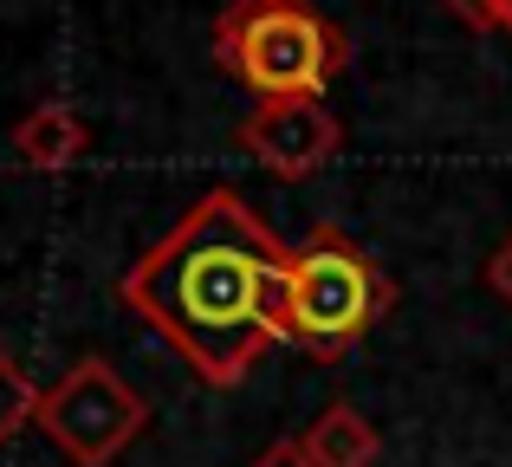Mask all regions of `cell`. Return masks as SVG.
I'll use <instances>...</instances> for the list:
<instances>
[{
	"label": "cell",
	"mask_w": 512,
	"mask_h": 467,
	"mask_svg": "<svg viewBox=\"0 0 512 467\" xmlns=\"http://www.w3.org/2000/svg\"><path fill=\"white\" fill-rule=\"evenodd\" d=\"M286 240L240 189H208L124 273L117 299L195 370L208 390H234L279 344Z\"/></svg>",
	"instance_id": "obj_1"
},
{
	"label": "cell",
	"mask_w": 512,
	"mask_h": 467,
	"mask_svg": "<svg viewBox=\"0 0 512 467\" xmlns=\"http://www.w3.org/2000/svg\"><path fill=\"white\" fill-rule=\"evenodd\" d=\"M396 305V286L376 266V253L338 221H318L299 247L286 253L279 279V344L305 351L312 364L350 357Z\"/></svg>",
	"instance_id": "obj_2"
},
{
	"label": "cell",
	"mask_w": 512,
	"mask_h": 467,
	"mask_svg": "<svg viewBox=\"0 0 512 467\" xmlns=\"http://www.w3.org/2000/svg\"><path fill=\"white\" fill-rule=\"evenodd\" d=\"M208 52L260 104L325 98L350 72V33L312 0H227Z\"/></svg>",
	"instance_id": "obj_3"
},
{
	"label": "cell",
	"mask_w": 512,
	"mask_h": 467,
	"mask_svg": "<svg viewBox=\"0 0 512 467\" xmlns=\"http://www.w3.org/2000/svg\"><path fill=\"white\" fill-rule=\"evenodd\" d=\"M33 429L72 467H111L143 429H150V403H143L104 357H78L59 383H46Z\"/></svg>",
	"instance_id": "obj_4"
},
{
	"label": "cell",
	"mask_w": 512,
	"mask_h": 467,
	"mask_svg": "<svg viewBox=\"0 0 512 467\" xmlns=\"http://www.w3.org/2000/svg\"><path fill=\"white\" fill-rule=\"evenodd\" d=\"M234 143L279 182H305L325 163L344 156V124L325 98H286V104H253L240 117Z\"/></svg>",
	"instance_id": "obj_5"
},
{
	"label": "cell",
	"mask_w": 512,
	"mask_h": 467,
	"mask_svg": "<svg viewBox=\"0 0 512 467\" xmlns=\"http://www.w3.org/2000/svg\"><path fill=\"white\" fill-rule=\"evenodd\" d=\"M91 150V124L78 104L65 98H46L33 104V111L13 124V156H20L26 169H39V176H59V169H78Z\"/></svg>",
	"instance_id": "obj_6"
},
{
	"label": "cell",
	"mask_w": 512,
	"mask_h": 467,
	"mask_svg": "<svg viewBox=\"0 0 512 467\" xmlns=\"http://www.w3.org/2000/svg\"><path fill=\"white\" fill-rule=\"evenodd\" d=\"M299 448H305V461L312 467H376L383 461V435H376V422L363 416L357 403H325L312 416V429L299 435Z\"/></svg>",
	"instance_id": "obj_7"
},
{
	"label": "cell",
	"mask_w": 512,
	"mask_h": 467,
	"mask_svg": "<svg viewBox=\"0 0 512 467\" xmlns=\"http://www.w3.org/2000/svg\"><path fill=\"white\" fill-rule=\"evenodd\" d=\"M39 396H46V390L26 377L20 357L0 351V448H7L20 429H33V422H39Z\"/></svg>",
	"instance_id": "obj_8"
},
{
	"label": "cell",
	"mask_w": 512,
	"mask_h": 467,
	"mask_svg": "<svg viewBox=\"0 0 512 467\" xmlns=\"http://www.w3.org/2000/svg\"><path fill=\"white\" fill-rule=\"evenodd\" d=\"M487 286H493V299H500V305H512V234L487 253Z\"/></svg>",
	"instance_id": "obj_9"
},
{
	"label": "cell",
	"mask_w": 512,
	"mask_h": 467,
	"mask_svg": "<svg viewBox=\"0 0 512 467\" xmlns=\"http://www.w3.org/2000/svg\"><path fill=\"white\" fill-rule=\"evenodd\" d=\"M448 13L467 26V33H500V13H493V0H448Z\"/></svg>",
	"instance_id": "obj_10"
},
{
	"label": "cell",
	"mask_w": 512,
	"mask_h": 467,
	"mask_svg": "<svg viewBox=\"0 0 512 467\" xmlns=\"http://www.w3.org/2000/svg\"><path fill=\"white\" fill-rule=\"evenodd\" d=\"M247 467H312L305 461V448H299V435H286V442H273L260 461H247Z\"/></svg>",
	"instance_id": "obj_11"
},
{
	"label": "cell",
	"mask_w": 512,
	"mask_h": 467,
	"mask_svg": "<svg viewBox=\"0 0 512 467\" xmlns=\"http://www.w3.org/2000/svg\"><path fill=\"white\" fill-rule=\"evenodd\" d=\"M493 13H500V33H512V0H493Z\"/></svg>",
	"instance_id": "obj_12"
}]
</instances>
